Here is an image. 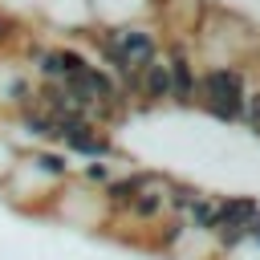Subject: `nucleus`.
I'll return each instance as SVG.
<instances>
[{"mask_svg": "<svg viewBox=\"0 0 260 260\" xmlns=\"http://www.w3.org/2000/svg\"><path fill=\"white\" fill-rule=\"evenodd\" d=\"M252 73L240 65H199V81H195V110L203 118H211L215 126H236L252 89Z\"/></svg>", "mask_w": 260, "mask_h": 260, "instance_id": "1", "label": "nucleus"}, {"mask_svg": "<svg viewBox=\"0 0 260 260\" xmlns=\"http://www.w3.org/2000/svg\"><path fill=\"white\" fill-rule=\"evenodd\" d=\"M260 215V195L256 191H232L223 195L219 191V215H215V228H232V232H248V223ZM211 228V232H215Z\"/></svg>", "mask_w": 260, "mask_h": 260, "instance_id": "2", "label": "nucleus"}, {"mask_svg": "<svg viewBox=\"0 0 260 260\" xmlns=\"http://www.w3.org/2000/svg\"><path fill=\"white\" fill-rule=\"evenodd\" d=\"M215 215H219V191L203 187V195L191 203V211L183 215V223H187V232H195V236H211Z\"/></svg>", "mask_w": 260, "mask_h": 260, "instance_id": "3", "label": "nucleus"}, {"mask_svg": "<svg viewBox=\"0 0 260 260\" xmlns=\"http://www.w3.org/2000/svg\"><path fill=\"white\" fill-rule=\"evenodd\" d=\"M24 37H28V32H24V24L0 8V57H12V53L24 45Z\"/></svg>", "mask_w": 260, "mask_h": 260, "instance_id": "5", "label": "nucleus"}, {"mask_svg": "<svg viewBox=\"0 0 260 260\" xmlns=\"http://www.w3.org/2000/svg\"><path fill=\"white\" fill-rule=\"evenodd\" d=\"M199 195H203V183L171 175V183H167V215H171V219H183V215L191 211V203H195Z\"/></svg>", "mask_w": 260, "mask_h": 260, "instance_id": "4", "label": "nucleus"}, {"mask_svg": "<svg viewBox=\"0 0 260 260\" xmlns=\"http://www.w3.org/2000/svg\"><path fill=\"white\" fill-rule=\"evenodd\" d=\"M236 126H244L248 142H260V81H252L248 102H244V114H240V122H236Z\"/></svg>", "mask_w": 260, "mask_h": 260, "instance_id": "6", "label": "nucleus"}, {"mask_svg": "<svg viewBox=\"0 0 260 260\" xmlns=\"http://www.w3.org/2000/svg\"><path fill=\"white\" fill-rule=\"evenodd\" d=\"M248 244H252V248L260 252V215H256V219L248 223Z\"/></svg>", "mask_w": 260, "mask_h": 260, "instance_id": "7", "label": "nucleus"}]
</instances>
